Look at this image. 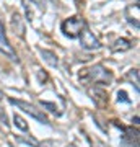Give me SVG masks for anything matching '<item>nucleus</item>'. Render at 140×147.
<instances>
[{
    "instance_id": "obj_3",
    "label": "nucleus",
    "mask_w": 140,
    "mask_h": 147,
    "mask_svg": "<svg viewBox=\"0 0 140 147\" xmlns=\"http://www.w3.org/2000/svg\"><path fill=\"white\" fill-rule=\"evenodd\" d=\"M8 103L13 106H16V108H20L21 111H25V113H28L29 116H33L36 121H39V123H42V124H46V126H49L51 123H49V119H47V116L42 113V110H38L34 105H29V103H26V101L23 100H16V98H8Z\"/></svg>"
},
{
    "instance_id": "obj_14",
    "label": "nucleus",
    "mask_w": 140,
    "mask_h": 147,
    "mask_svg": "<svg viewBox=\"0 0 140 147\" xmlns=\"http://www.w3.org/2000/svg\"><path fill=\"white\" fill-rule=\"evenodd\" d=\"M16 141H18V142H25V144H29V146H31V147H39V142H38L36 141V139H33V137L31 136H29V137H16Z\"/></svg>"
},
{
    "instance_id": "obj_4",
    "label": "nucleus",
    "mask_w": 140,
    "mask_h": 147,
    "mask_svg": "<svg viewBox=\"0 0 140 147\" xmlns=\"http://www.w3.org/2000/svg\"><path fill=\"white\" fill-rule=\"evenodd\" d=\"M80 44H82L83 49H86V51H98L103 47V44L99 42V39L94 36L93 33L88 30V26L83 28V31L80 33Z\"/></svg>"
},
{
    "instance_id": "obj_19",
    "label": "nucleus",
    "mask_w": 140,
    "mask_h": 147,
    "mask_svg": "<svg viewBox=\"0 0 140 147\" xmlns=\"http://www.w3.org/2000/svg\"><path fill=\"white\" fill-rule=\"evenodd\" d=\"M132 123H135V124H139V116H135L134 119H132Z\"/></svg>"
},
{
    "instance_id": "obj_17",
    "label": "nucleus",
    "mask_w": 140,
    "mask_h": 147,
    "mask_svg": "<svg viewBox=\"0 0 140 147\" xmlns=\"http://www.w3.org/2000/svg\"><path fill=\"white\" fill-rule=\"evenodd\" d=\"M90 144H91V147H109L106 142H101V141H91L90 139Z\"/></svg>"
},
{
    "instance_id": "obj_9",
    "label": "nucleus",
    "mask_w": 140,
    "mask_h": 147,
    "mask_svg": "<svg viewBox=\"0 0 140 147\" xmlns=\"http://www.w3.org/2000/svg\"><path fill=\"white\" fill-rule=\"evenodd\" d=\"M132 41L130 39H127V38H121V39H116L114 44L111 46V51L113 53H125V51H129V49H132Z\"/></svg>"
},
{
    "instance_id": "obj_10",
    "label": "nucleus",
    "mask_w": 140,
    "mask_h": 147,
    "mask_svg": "<svg viewBox=\"0 0 140 147\" xmlns=\"http://www.w3.org/2000/svg\"><path fill=\"white\" fill-rule=\"evenodd\" d=\"M11 26L15 30V34L18 33L20 38H25V25H23V20H21L20 13H13V16H11Z\"/></svg>"
},
{
    "instance_id": "obj_16",
    "label": "nucleus",
    "mask_w": 140,
    "mask_h": 147,
    "mask_svg": "<svg viewBox=\"0 0 140 147\" xmlns=\"http://www.w3.org/2000/svg\"><path fill=\"white\" fill-rule=\"evenodd\" d=\"M33 3L38 7V8H41V10H46V7H47V3L51 2V0H31Z\"/></svg>"
},
{
    "instance_id": "obj_20",
    "label": "nucleus",
    "mask_w": 140,
    "mask_h": 147,
    "mask_svg": "<svg viewBox=\"0 0 140 147\" xmlns=\"http://www.w3.org/2000/svg\"><path fill=\"white\" fill-rule=\"evenodd\" d=\"M2 98H3V93H2V90H0V100H2Z\"/></svg>"
},
{
    "instance_id": "obj_1",
    "label": "nucleus",
    "mask_w": 140,
    "mask_h": 147,
    "mask_svg": "<svg viewBox=\"0 0 140 147\" xmlns=\"http://www.w3.org/2000/svg\"><path fill=\"white\" fill-rule=\"evenodd\" d=\"M113 79V72L101 64H94L80 72V82L85 85H109Z\"/></svg>"
},
{
    "instance_id": "obj_2",
    "label": "nucleus",
    "mask_w": 140,
    "mask_h": 147,
    "mask_svg": "<svg viewBox=\"0 0 140 147\" xmlns=\"http://www.w3.org/2000/svg\"><path fill=\"white\" fill-rule=\"evenodd\" d=\"M85 26H86V21L83 20L82 16H70V18L62 21L60 31L64 33V36L70 38V39H75V38L80 36V33L83 31Z\"/></svg>"
},
{
    "instance_id": "obj_8",
    "label": "nucleus",
    "mask_w": 140,
    "mask_h": 147,
    "mask_svg": "<svg viewBox=\"0 0 140 147\" xmlns=\"http://www.w3.org/2000/svg\"><path fill=\"white\" fill-rule=\"evenodd\" d=\"M90 95H91V98H93V101L96 103V105L99 106V108H103V106H106L109 103V100H108V93L104 92V90H101V88H91L88 92Z\"/></svg>"
},
{
    "instance_id": "obj_7",
    "label": "nucleus",
    "mask_w": 140,
    "mask_h": 147,
    "mask_svg": "<svg viewBox=\"0 0 140 147\" xmlns=\"http://www.w3.org/2000/svg\"><path fill=\"white\" fill-rule=\"evenodd\" d=\"M124 18L127 20V23H129L130 26H134L135 30H139L140 28V7H139V2L125 7Z\"/></svg>"
},
{
    "instance_id": "obj_15",
    "label": "nucleus",
    "mask_w": 140,
    "mask_h": 147,
    "mask_svg": "<svg viewBox=\"0 0 140 147\" xmlns=\"http://www.w3.org/2000/svg\"><path fill=\"white\" fill-rule=\"evenodd\" d=\"M117 101H122V103H130V98L127 96V93H125L124 90H119L117 92Z\"/></svg>"
},
{
    "instance_id": "obj_11",
    "label": "nucleus",
    "mask_w": 140,
    "mask_h": 147,
    "mask_svg": "<svg viewBox=\"0 0 140 147\" xmlns=\"http://www.w3.org/2000/svg\"><path fill=\"white\" fill-rule=\"evenodd\" d=\"M125 80L127 82H130V84L135 87V92L139 93L140 92V82H139V69H130L129 72L125 74Z\"/></svg>"
},
{
    "instance_id": "obj_18",
    "label": "nucleus",
    "mask_w": 140,
    "mask_h": 147,
    "mask_svg": "<svg viewBox=\"0 0 140 147\" xmlns=\"http://www.w3.org/2000/svg\"><path fill=\"white\" fill-rule=\"evenodd\" d=\"M38 79H39V82H46V80H47V74L38 70Z\"/></svg>"
},
{
    "instance_id": "obj_5",
    "label": "nucleus",
    "mask_w": 140,
    "mask_h": 147,
    "mask_svg": "<svg viewBox=\"0 0 140 147\" xmlns=\"http://www.w3.org/2000/svg\"><path fill=\"white\" fill-rule=\"evenodd\" d=\"M0 53L3 54V56H7L8 59H11V61L18 62V56H16V51L13 49V46L10 44L8 38H7L5 26H3V23H2V21H0Z\"/></svg>"
},
{
    "instance_id": "obj_12",
    "label": "nucleus",
    "mask_w": 140,
    "mask_h": 147,
    "mask_svg": "<svg viewBox=\"0 0 140 147\" xmlns=\"http://www.w3.org/2000/svg\"><path fill=\"white\" fill-rule=\"evenodd\" d=\"M41 56H42V59H44L49 65H51V67H57V65H59V59H57V56L52 53V51L41 49Z\"/></svg>"
},
{
    "instance_id": "obj_6",
    "label": "nucleus",
    "mask_w": 140,
    "mask_h": 147,
    "mask_svg": "<svg viewBox=\"0 0 140 147\" xmlns=\"http://www.w3.org/2000/svg\"><path fill=\"white\" fill-rule=\"evenodd\" d=\"M116 127H119L121 131H124V136H122V144L129 147H139V131L137 129H132V127H124L122 124H119L117 121H113Z\"/></svg>"
},
{
    "instance_id": "obj_13",
    "label": "nucleus",
    "mask_w": 140,
    "mask_h": 147,
    "mask_svg": "<svg viewBox=\"0 0 140 147\" xmlns=\"http://www.w3.org/2000/svg\"><path fill=\"white\" fill-rule=\"evenodd\" d=\"M13 124H15L20 131H28V124H26V121L21 118L20 115H15L13 116Z\"/></svg>"
}]
</instances>
